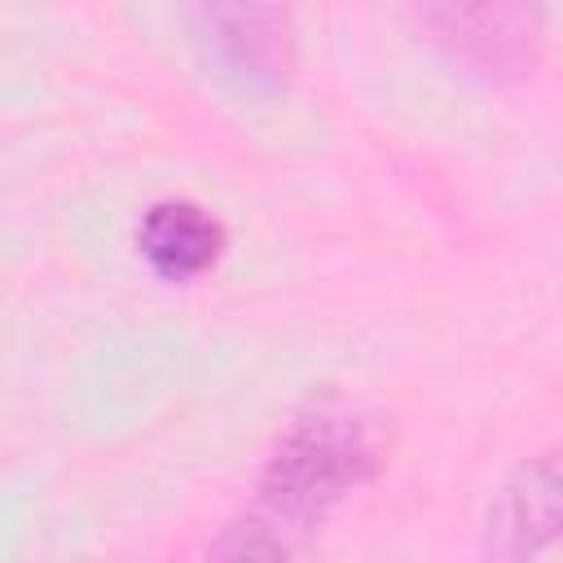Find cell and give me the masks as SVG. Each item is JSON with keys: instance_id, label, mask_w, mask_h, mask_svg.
I'll use <instances>...</instances> for the list:
<instances>
[{"instance_id": "obj_3", "label": "cell", "mask_w": 563, "mask_h": 563, "mask_svg": "<svg viewBox=\"0 0 563 563\" xmlns=\"http://www.w3.org/2000/svg\"><path fill=\"white\" fill-rule=\"evenodd\" d=\"M427 18L453 57L493 75L528 66L541 40V13L532 0H427Z\"/></svg>"}, {"instance_id": "obj_5", "label": "cell", "mask_w": 563, "mask_h": 563, "mask_svg": "<svg viewBox=\"0 0 563 563\" xmlns=\"http://www.w3.org/2000/svg\"><path fill=\"white\" fill-rule=\"evenodd\" d=\"M224 224L189 198H163L145 207L136 224V251L163 282H194L211 273L224 255Z\"/></svg>"}, {"instance_id": "obj_1", "label": "cell", "mask_w": 563, "mask_h": 563, "mask_svg": "<svg viewBox=\"0 0 563 563\" xmlns=\"http://www.w3.org/2000/svg\"><path fill=\"white\" fill-rule=\"evenodd\" d=\"M383 471L378 422L339 400H308L273 440L255 479V506L224 528L207 554L216 559H282L303 550V537L321 528L356 488Z\"/></svg>"}, {"instance_id": "obj_4", "label": "cell", "mask_w": 563, "mask_h": 563, "mask_svg": "<svg viewBox=\"0 0 563 563\" xmlns=\"http://www.w3.org/2000/svg\"><path fill=\"white\" fill-rule=\"evenodd\" d=\"M559 523H563L559 457L541 453L497 488L484 523V550L493 559H537L554 545Z\"/></svg>"}, {"instance_id": "obj_2", "label": "cell", "mask_w": 563, "mask_h": 563, "mask_svg": "<svg viewBox=\"0 0 563 563\" xmlns=\"http://www.w3.org/2000/svg\"><path fill=\"white\" fill-rule=\"evenodd\" d=\"M189 13L220 75L255 92L290 84L299 57L290 0H189Z\"/></svg>"}]
</instances>
